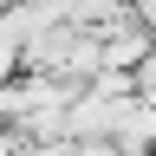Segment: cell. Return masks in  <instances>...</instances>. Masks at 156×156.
<instances>
[{"label": "cell", "mask_w": 156, "mask_h": 156, "mask_svg": "<svg viewBox=\"0 0 156 156\" xmlns=\"http://www.w3.org/2000/svg\"><path fill=\"white\" fill-rule=\"evenodd\" d=\"M0 13H7V0H0Z\"/></svg>", "instance_id": "1"}]
</instances>
